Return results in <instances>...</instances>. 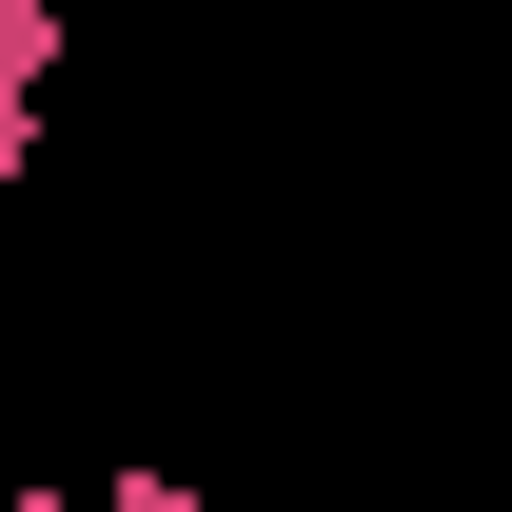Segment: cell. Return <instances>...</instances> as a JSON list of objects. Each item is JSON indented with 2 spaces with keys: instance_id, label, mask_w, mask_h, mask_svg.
<instances>
[{
  "instance_id": "1",
  "label": "cell",
  "mask_w": 512,
  "mask_h": 512,
  "mask_svg": "<svg viewBox=\"0 0 512 512\" xmlns=\"http://www.w3.org/2000/svg\"><path fill=\"white\" fill-rule=\"evenodd\" d=\"M0 512H79V493H60V473H20V493H0Z\"/></svg>"
}]
</instances>
